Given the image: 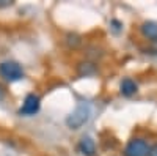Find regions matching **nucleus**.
<instances>
[{
	"label": "nucleus",
	"instance_id": "1",
	"mask_svg": "<svg viewBox=\"0 0 157 156\" xmlns=\"http://www.w3.org/2000/svg\"><path fill=\"white\" fill-rule=\"evenodd\" d=\"M91 117V107L88 102H78L75 109L68 115L66 118V125L71 128V129H78L82 128Z\"/></svg>",
	"mask_w": 157,
	"mask_h": 156
},
{
	"label": "nucleus",
	"instance_id": "2",
	"mask_svg": "<svg viewBox=\"0 0 157 156\" xmlns=\"http://www.w3.org/2000/svg\"><path fill=\"white\" fill-rule=\"evenodd\" d=\"M0 76L10 82H16L24 77V70L16 62H3L0 63Z\"/></svg>",
	"mask_w": 157,
	"mask_h": 156
},
{
	"label": "nucleus",
	"instance_id": "3",
	"mask_svg": "<svg viewBox=\"0 0 157 156\" xmlns=\"http://www.w3.org/2000/svg\"><path fill=\"white\" fill-rule=\"evenodd\" d=\"M148 154H149V147L143 139H132L124 150V156H148Z\"/></svg>",
	"mask_w": 157,
	"mask_h": 156
},
{
	"label": "nucleus",
	"instance_id": "4",
	"mask_svg": "<svg viewBox=\"0 0 157 156\" xmlns=\"http://www.w3.org/2000/svg\"><path fill=\"white\" fill-rule=\"evenodd\" d=\"M38 110H39V98L36 95H33V93L27 95L25 99H24V104H22L19 114L29 117V115H35Z\"/></svg>",
	"mask_w": 157,
	"mask_h": 156
},
{
	"label": "nucleus",
	"instance_id": "5",
	"mask_svg": "<svg viewBox=\"0 0 157 156\" xmlns=\"http://www.w3.org/2000/svg\"><path fill=\"white\" fill-rule=\"evenodd\" d=\"M78 150H80L82 154L85 156H94L96 154V145H94V140L91 139L90 136H85L80 139L78 142Z\"/></svg>",
	"mask_w": 157,
	"mask_h": 156
},
{
	"label": "nucleus",
	"instance_id": "6",
	"mask_svg": "<svg viewBox=\"0 0 157 156\" xmlns=\"http://www.w3.org/2000/svg\"><path fill=\"white\" fill-rule=\"evenodd\" d=\"M141 33L149 40H157V22L148 21L141 25Z\"/></svg>",
	"mask_w": 157,
	"mask_h": 156
},
{
	"label": "nucleus",
	"instance_id": "7",
	"mask_svg": "<svg viewBox=\"0 0 157 156\" xmlns=\"http://www.w3.org/2000/svg\"><path fill=\"white\" fill-rule=\"evenodd\" d=\"M120 90H121V93L124 96H132L135 92H137V84L132 81V79H129V77H126V79H123L121 85H120Z\"/></svg>",
	"mask_w": 157,
	"mask_h": 156
},
{
	"label": "nucleus",
	"instance_id": "8",
	"mask_svg": "<svg viewBox=\"0 0 157 156\" xmlns=\"http://www.w3.org/2000/svg\"><path fill=\"white\" fill-rule=\"evenodd\" d=\"M148 156H157V144L152 148H149V154Z\"/></svg>",
	"mask_w": 157,
	"mask_h": 156
},
{
	"label": "nucleus",
	"instance_id": "9",
	"mask_svg": "<svg viewBox=\"0 0 157 156\" xmlns=\"http://www.w3.org/2000/svg\"><path fill=\"white\" fill-rule=\"evenodd\" d=\"M3 98V92H2V87H0V99Z\"/></svg>",
	"mask_w": 157,
	"mask_h": 156
}]
</instances>
